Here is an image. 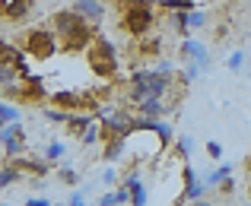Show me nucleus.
<instances>
[{
    "label": "nucleus",
    "mask_w": 251,
    "mask_h": 206,
    "mask_svg": "<svg viewBox=\"0 0 251 206\" xmlns=\"http://www.w3.org/2000/svg\"><path fill=\"white\" fill-rule=\"evenodd\" d=\"M0 206H6V203H0Z\"/></svg>",
    "instance_id": "nucleus-44"
},
{
    "label": "nucleus",
    "mask_w": 251,
    "mask_h": 206,
    "mask_svg": "<svg viewBox=\"0 0 251 206\" xmlns=\"http://www.w3.org/2000/svg\"><path fill=\"white\" fill-rule=\"evenodd\" d=\"M201 64H194V61H188V64H184V70H181V79H184V83H194V79L197 76H201Z\"/></svg>",
    "instance_id": "nucleus-30"
},
{
    "label": "nucleus",
    "mask_w": 251,
    "mask_h": 206,
    "mask_svg": "<svg viewBox=\"0 0 251 206\" xmlns=\"http://www.w3.org/2000/svg\"><path fill=\"white\" fill-rule=\"evenodd\" d=\"M178 95H181V89H175V79H172L169 73L137 70V73H130L121 102L127 105V108H134V105L147 102V98H178Z\"/></svg>",
    "instance_id": "nucleus-1"
},
{
    "label": "nucleus",
    "mask_w": 251,
    "mask_h": 206,
    "mask_svg": "<svg viewBox=\"0 0 251 206\" xmlns=\"http://www.w3.org/2000/svg\"><path fill=\"white\" fill-rule=\"evenodd\" d=\"M0 146H3V152L10 159L25 156V130H23V124H6V127H0Z\"/></svg>",
    "instance_id": "nucleus-7"
},
{
    "label": "nucleus",
    "mask_w": 251,
    "mask_h": 206,
    "mask_svg": "<svg viewBox=\"0 0 251 206\" xmlns=\"http://www.w3.org/2000/svg\"><path fill=\"white\" fill-rule=\"evenodd\" d=\"M67 117H70V111H64V108H54V105L45 108V121L48 124H67Z\"/></svg>",
    "instance_id": "nucleus-25"
},
{
    "label": "nucleus",
    "mask_w": 251,
    "mask_h": 206,
    "mask_svg": "<svg viewBox=\"0 0 251 206\" xmlns=\"http://www.w3.org/2000/svg\"><path fill=\"white\" fill-rule=\"evenodd\" d=\"M99 206H121V200H118V190H108V194L99 197Z\"/></svg>",
    "instance_id": "nucleus-33"
},
{
    "label": "nucleus",
    "mask_w": 251,
    "mask_h": 206,
    "mask_svg": "<svg viewBox=\"0 0 251 206\" xmlns=\"http://www.w3.org/2000/svg\"><path fill=\"white\" fill-rule=\"evenodd\" d=\"M229 175H232V165L226 162V165H220V168H213V171H210V175L203 178V184H207V187H220V184L226 181Z\"/></svg>",
    "instance_id": "nucleus-18"
},
{
    "label": "nucleus",
    "mask_w": 251,
    "mask_h": 206,
    "mask_svg": "<svg viewBox=\"0 0 251 206\" xmlns=\"http://www.w3.org/2000/svg\"><path fill=\"white\" fill-rule=\"evenodd\" d=\"M80 143H83V146H92V143H99V121H92L89 127H86L83 134H80Z\"/></svg>",
    "instance_id": "nucleus-27"
},
{
    "label": "nucleus",
    "mask_w": 251,
    "mask_h": 206,
    "mask_svg": "<svg viewBox=\"0 0 251 206\" xmlns=\"http://www.w3.org/2000/svg\"><path fill=\"white\" fill-rule=\"evenodd\" d=\"M191 149H194V139L191 137H178L175 139V156L181 159V162H191Z\"/></svg>",
    "instance_id": "nucleus-21"
},
{
    "label": "nucleus",
    "mask_w": 251,
    "mask_h": 206,
    "mask_svg": "<svg viewBox=\"0 0 251 206\" xmlns=\"http://www.w3.org/2000/svg\"><path fill=\"white\" fill-rule=\"evenodd\" d=\"M181 181H184V190H181V200H184V203L207 197V190H210V187H207L203 181H197L194 165H191V162H184V165H181Z\"/></svg>",
    "instance_id": "nucleus-9"
},
{
    "label": "nucleus",
    "mask_w": 251,
    "mask_h": 206,
    "mask_svg": "<svg viewBox=\"0 0 251 206\" xmlns=\"http://www.w3.org/2000/svg\"><path fill=\"white\" fill-rule=\"evenodd\" d=\"M70 10H76L86 23H92V25H99L105 19V3H102V0H74Z\"/></svg>",
    "instance_id": "nucleus-11"
},
{
    "label": "nucleus",
    "mask_w": 251,
    "mask_h": 206,
    "mask_svg": "<svg viewBox=\"0 0 251 206\" xmlns=\"http://www.w3.org/2000/svg\"><path fill=\"white\" fill-rule=\"evenodd\" d=\"M19 178H23V171H19L16 165H10V162H6L3 168H0V190H3V187H13V184H16Z\"/></svg>",
    "instance_id": "nucleus-19"
},
{
    "label": "nucleus",
    "mask_w": 251,
    "mask_h": 206,
    "mask_svg": "<svg viewBox=\"0 0 251 206\" xmlns=\"http://www.w3.org/2000/svg\"><path fill=\"white\" fill-rule=\"evenodd\" d=\"M51 206H64V203H51Z\"/></svg>",
    "instance_id": "nucleus-43"
},
{
    "label": "nucleus",
    "mask_w": 251,
    "mask_h": 206,
    "mask_svg": "<svg viewBox=\"0 0 251 206\" xmlns=\"http://www.w3.org/2000/svg\"><path fill=\"white\" fill-rule=\"evenodd\" d=\"M124 187L130 190V206H147V184H143L134 171L124 175Z\"/></svg>",
    "instance_id": "nucleus-15"
},
{
    "label": "nucleus",
    "mask_w": 251,
    "mask_h": 206,
    "mask_svg": "<svg viewBox=\"0 0 251 206\" xmlns=\"http://www.w3.org/2000/svg\"><path fill=\"white\" fill-rule=\"evenodd\" d=\"M0 127H6V117L3 114H0Z\"/></svg>",
    "instance_id": "nucleus-41"
},
{
    "label": "nucleus",
    "mask_w": 251,
    "mask_h": 206,
    "mask_svg": "<svg viewBox=\"0 0 251 206\" xmlns=\"http://www.w3.org/2000/svg\"><path fill=\"white\" fill-rule=\"evenodd\" d=\"M16 45H10V42H0V64H13V57H16Z\"/></svg>",
    "instance_id": "nucleus-31"
},
{
    "label": "nucleus",
    "mask_w": 251,
    "mask_h": 206,
    "mask_svg": "<svg viewBox=\"0 0 251 206\" xmlns=\"http://www.w3.org/2000/svg\"><path fill=\"white\" fill-rule=\"evenodd\" d=\"M248 200H251V184H248Z\"/></svg>",
    "instance_id": "nucleus-42"
},
{
    "label": "nucleus",
    "mask_w": 251,
    "mask_h": 206,
    "mask_svg": "<svg viewBox=\"0 0 251 206\" xmlns=\"http://www.w3.org/2000/svg\"><path fill=\"white\" fill-rule=\"evenodd\" d=\"M13 83H19V73L13 64H0V89H6V86H13Z\"/></svg>",
    "instance_id": "nucleus-22"
},
{
    "label": "nucleus",
    "mask_w": 251,
    "mask_h": 206,
    "mask_svg": "<svg viewBox=\"0 0 251 206\" xmlns=\"http://www.w3.org/2000/svg\"><path fill=\"white\" fill-rule=\"evenodd\" d=\"M6 10H10V0H0V16H6Z\"/></svg>",
    "instance_id": "nucleus-39"
},
{
    "label": "nucleus",
    "mask_w": 251,
    "mask_h": 206,
    "mask_svg": "<svg viewBox=\"0 0 251 206\" xmlns=\"http://www.w3.org/2000/svg\"><path fill=\"white\" fill-rule=\"evenodd\" d=\"M0 114L6 117V124H19V121H23V111H19L16 105L3 102V98H0Z\"/></svg>",
    "instance_id": "nucleus-23"
},
{
    "label": "nucleus",
    "mask_w": 251,
    "mask_h": 206,
    "mask_svg": "<svg viewBox=\"0 0 251 206\" xmlns=\"http://www.w3.org/2000/svg\"><path fill=\"white\" fill-rule=\"evenodd\" d=\"M61 181L67 184V187H80L83 178H80V171H76V168H67V165H64V168H61Z\"/></svg>",
    "instance_id": "nucleus-26"
},
{
    "label": "nucleus",
    "mask_w": 251,
    "mask_h": 206,
    "mask_svg": "<svg viewBox=\"0 0 251 206\" xmlns=\"http://www.w3.org/2000/svg\"><path fill=\"white\" fill-rule=\"evenodd\" d=\"M86 61H89V70L96 73L99 79H115L118 70H121L118 48L105 35H99V32H96V38L89 42V48H86Z\"/></svg>",
    "instance_id": "nucleus-3"
},
{
    "label": "nucleus",
    "mask_w": 251,
    "mask_h": 206,
    "mask_svg": "<svg viewBox=\"0 0 251 206\" xmlns=\"http://www.w3.org/2000/svg\"><path fill=\"white\" fill-rule=\"evenodd\" d=\"M118 181H121V175H118L115 168H105V171H102V184H105V187H115Z\"/></svg>",
    "instance_id": "nucleus-32"
},
{
    "label": "nucleus",
    "mask_w": 251,
    "mask_h": 206,
    "mask_svg": "<svg viewBox=\"0 0 251 206\" xmlns=\"http://www.w3.org/2000/svg\"><path fill=\"white\" fill-rule=\"evenodd\" d=\"M188 206H213V203H210V200H203V197H201V200H191Z\"/></svg>",
    "instance_id": "nucleus-38"
},
{
    "label": "nucleus",
    "mask_w": 251,
    "mask_h": 206,
    "mask_svg": "<svg viewBox=\"0 0 251 206\" xmlns=\"http://www.w3.org/2000/svg\"><path fill=\"white\" fill-rule=\"evenodd\" d=\"M92 121H96V114H92V111H70V117H67V124H64V130H67L70 137H80Z\"/></svg>",
    "instance_id": "nucleus-16"
},
{
    "label": "nucleus",
    "mask_w": 251,
    "mask_h": 206,
    "mask_svg": "<svg viewBox=\"0 0 251 206\" xmlns=\"http://www.w3.org/2000/svg\"><path fill=\"white\" fill-rule=\"evenodd\" d=\"M226 67L232 70V73H239L242 67H245V51H232V54L226 57Z\"/></svg>",
    "instance_id": "nucleus-28"
},
{
    "label": "nucleus",
    "mask_w": 251,
    "mask_h": 206,
    "mask_svg": "<svg viewBox=\"0 0 251 206\" xmlns=\"http://www.w3.org/2000/svg\"><path fill=\"white\" fill-rule=\"evenodd\" d=\"M32 3H35V0H10V10H6V19H13V23L25 19V16H29V10H32Z\"/></svg>",
    "instance_id": "nucleus-17"
},
{
    "label": "nucleus",
    "mask_w": 251,
    "mask_h": 206,
    "mask_svg": "<svg viewBox=\"0 0 251 206\" xmlns=\"http://www.w3.org/2000/svg\"><path fill=\"white\" fill-rule=\"evenodd\" d=\"M23 51L29 57H35V61H48V57H54L61 51V45H57L54 29H29L25 42H23Z\"/></svg>",
    "instance_id": "nucleus-6"
},
{
    "label": "nucleus",
    "mask_w": 251,
    "mask_h": 206,
    "mask_svg": "<svg viewBox=\"0 0 251 206\" xmlns=\"http://www.w3.org/2000/svg\"><path fill=\"white\" fill-rule=\"evenodd\" d=\"M220 194H223V197H229V194H235V181H232V175H229V178H226V181H223V184H220Z\"/></svg>",
    "instance_id": "nucleus-35"
},
{
    "label": "nucleus",
    "mask_w": 251,
    "mask_h": 206,
    "mask_svg": "<svg viewBox=\"0 0 251 206\" xmlns=\"http://www.w3.org/2000/svg\"><path fill=\"white\" fill-rule=\"evenodd\" d=\"M156 3H162L166 10H194V0H156Z\"/></svg>",
    "instance_id": "nucleus-29"
},
{
    "label": "nucleus",
    "mask_w": 251,
    "mask_h": 206,
    "mask_svg": "<svg viewBox=\"0 0 251 206\" xmlns=\"http://www.w3.org/2000/svg\"><path fill=\"white\" fill-rule=\"evenodd\" d=\"M245 171H248V175H251V156L245 159Z\"/></svg>",
    "instance_id": "nucleus-40"
},
{
    "label": "nucleus",
    "mask_w": 251,
    "mask_h": 206,
    "mask_svg": "<svg viewBox=\"0 0 251 206\" xmlns=\"http://www.w3.org/2000/svg\"><path fill=\"white\" fill-rule=\"evenodd\" d=\"M51 29L57 35V45L67 54H76V51H86L89 42L96 38V25L86 23L76 10H57L51 16Z\"/></svg>",
    "instance_id": "nucleus-2"
},
{
    "label": "nucleus",
    "mask_w": 251,
    "mask_h": 206,
    "mask_svg": "<svg viewBox=\"0 0 251 206\" xmlns=\"http://www.w3.org/2000/svg\"><path fill=\"white\" fill-rule=\"evenodd\" d=\"M134 51H137V57H143V61H150V57H159L162 54V38L159 35H140L137 38V45H134Z\"/></svg>",
    "instance_id": "nucleus-12"
},
{
    "label": "nucleus",
    "mask_w": 251,
    "mask_h": 206,
    "mask_svg": "<svg viewBox=\"0 0 251 206\" xmlns=\"http://www.w3.org/2000/svg\"><path fill=\"white\" fill-rule=\"evenodd\" d=\"M67 206H86V197H83V190H80V187L74 190V197L67 200Z\"/></svg>",
    "instance_id": "nucleus-36"
},
{
    "label": "nucleus",
    "mask_w": 251,
    "mask_h": 206,
    "mask_svg": "<svg viewBox=\"0 0 251 206\" xmlns=\"http://www.w3.org/2000/svg\"><path fill=\"white\" fill-rule=\"evenodd\" d=\"M156 0H150V3H137V6H127V10L118 13V29L127 32L130 38H140L147 35L150 29L156 25Z\"/></svg>",
    "instance_id": "nucleus-4"
},
{
    "label": "nucleus",
    "mask_w": 251,
    "mask_h": 206,
    "mask_svg": "<svg viewBox=\"0 0 251 206\" xmlns=\"http://www.w3.org/2000/svg\"><path fill=\"white\" fill-rule=\"evenodd\" d=\"M210 16L203 10H188V29H207Z\"/></svg>",
    "instance_id": "nucleus-24"
},
{
    "label": "nucleus",
    "mask_w": 251,
    "mask_h": 206,
    "mask_svg": "<svg viewBox=\"0 0 251 206\" xmlns=\"http://www.w3.org/2000/svg\"><path fill=\"white\" fill-rule=\"evenodd\" d=\"M23 206H51V200H48V197H29Z\"/></svg>",
    "instance_id": "nucleus-37"
},
{
    "label": "nucleus",
    "mask_w": 251,
    "mask_h": 206,
    "mask_svg": "<svg viewBox=\"0 0 251 206\" xmlns=\"http://www.w3.org/2000/svg\"><path fill=\"white\" fill-rule=\"evenodd\" d=\"M48 105L54 108H64V111H89V98L86 92H74V89H57L48 95Z\"/></svg>",
    "instance_id": "nucleus-8"
},
{
    "label": "nucleus",
    "mask_w": 251,
    "mask_h": 206,
    "mask_svg": "<svg viewBox=\"0 0 251 206\" xmlns=\"http://www.w3.org/2000/svg\"><path fill=\"white\" fill-rule=\"evenodd\" d=\"M134 111L140 117H166L169 111H172V105L166 102V98H147V102L134 105Z\"/></svg>",
    "instance_id": "nucleus-14"
},
{
    "label": "nucleus",
    "mask_w": 251,
    "mask_h": 206,
    "mask_svg": "<svg viewBox=\"0 0 251 206\" xmlns=\"http://www.w3.org/2000/svg\"><path fill=\"white\" fill-rule=\"evenodd\" d=\"M6 98H13V102H23V105H32V102H48V89H45L42 76L38 73H25V76H19V83L6 86V89H0Z\"/></svg>",
    "instance_id": "nucleus-5"
},
{
    "label": "nucleus",
    "mask_w": 251,
    "mask_h": 206,
    "mask_svg": "<svg viewBox=\"0 0 251 206\" xmlns=\"http://www.w3.org/2000/svg\"><path fill=\"white\" fill-rule=\"evenodd\" d=\"M203 149H207L210 159H223V146L216 143V139H207V146H203Z\"/></svg>",
    "instance_id": "nucleus-34"
},
{
    "label": "nucleus",
    "mask_w": 251,
    "mask_h": 206,
    "mask_svg": "<svg viewBox=\"0 0 251 206\" xmlns=\"http://www.w3.org/2000/svg\"><path fill=\"white\" fill-rule=\"evenodd\" d=\"M178 54L184 57V61H194V64H201V70H207L210 67V51L203 48L197 38H181V45H178Z\"/></svg>",
    "instance_id": "nucleus-10"
},
{
    "label": "nucleus",
    "mask_w": 251,
    "mask_h": 206,
    "mask_svg": "<svg viewBox=\"0 0 251 206\" xmlns=\"http://www.w3.org/2000/svg\"><path fill=\"white\" fill-rule=\"evenodd\" d=\"M64 152H67V146H64V143H57V139H51V143L48 146H45V152H42V159H45V162H61V159H64Z\"/></svg>",
    "instance_id": "nucleus-20"
},
{
    "label": "nucleus",
    "mask_w": 251,
    "mask_h": 206,
    "mask_svg": "<svg viewBox=\"0 0 251 206\" xmlns=\"http://www.w3.org/2000/svg\"><path fill=\"white\" fill-rule=\"evenodd\" d=\"M127 152V137H105L102 139V159L105 162H118V159Z\"/></svg>",
    "instance_id": "nucleus-13"
}]
</instances>
